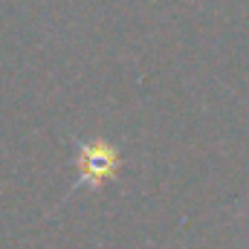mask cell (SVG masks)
<instances>
[{
	"mask_svg": "<svg viewBox=\"0 0 249 249\" xmlns=\"http://www.w3.org/2000/svg\"><path fill=\"white\" fill-rule=\"evenodd\" d=\"M75 171L72 188H102L119 174V148L107 139H75Z\"/></svg>",
	"mask_w": 249,
	"mask_h": 249,
	"instance_id": "obj_1",
	"label": "cell"
}]
</instances>
